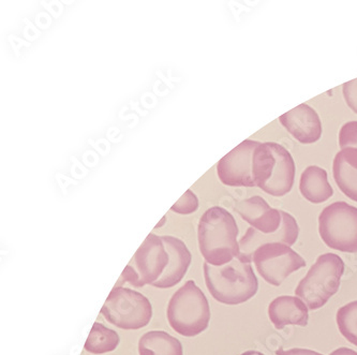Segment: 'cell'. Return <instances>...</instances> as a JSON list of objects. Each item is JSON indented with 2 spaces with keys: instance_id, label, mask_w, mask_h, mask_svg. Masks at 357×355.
Returning a JSON list of instances; mask_svg holds the SVG:
<instances>
[{
  "instance_id": "obj_1",
  "label": "cell",
  "mask_w": 357,
  "mask_h": 355,
  "mask_svg": "<svg viewBox=\"0 0 357 355\" xmlns=\"http://www.w3.org/2000/svg\"><path fill=\"white\" fill-rule=\"evenodd\" d=\"M199 247L206 263L222 266L239 255L238 227L231 213L222 207L207 209L199 219Z\"/></svg>"
},
{
  "instance_id": "obj_2",
  "label": "cell",
  "mask_w": 357,
  "mask_h": 355,
  "mask_svg": "<svg viewBox=\"0 0 357 355\" xmlns=\"http://www.w3.org/2000/svg\"><path fill=\"white\" fill-rule=\"evenodd\" d=\"M204 278L211 296L221 304L248 302L259 290V281L251 263L233 259L222 266L204 263Z\"/></svg>"
},
{
  "instance_id": "obj_3",
  "label": "cell",
  "mask_w": 357,
  "mask_h": 355,
  "mask_svg": "<svg viewBox=\"0 0 357 355\" xmlns=\"http://www.w3.org/2000/svg\"><path fill=\"white\" fill-rule=\"evenodd\" d=\"M252 175L255 187L274 197H282L294 185V159L282 145L261 143L253 153Z\"/></svg>"
},
{
  "instance_id": "obj_4",
  "label": "cell",
  "mask_w": 357,
  "mask_h": 355,
  "mask_svg": "<svg viewBox=\"0 0 357 355\" xmlns=\"http://www.w3.org/2000/svg\"><path fill=\"white\" fill-rule=\"evenodd\" d=\"M167 316L175 332L181 336L195 337L208 328L211 307L197 283L188 280L169 300Z\"/></svg>"
},
{
  "instance_id": "obj_5",
  "label": "cell",
  "mask_w": 357,
  "mask_h": 355,
  "mask_svg": "<svg viewBox=\"0 0 357 355\" xmlns=\"http://www.w3.org/2000/svg\"><path fill=\"white\" fill-rule=\"evenodd\" d=\"M344 260L335 253H325L317 259L306 276L299 281L295 294L310 310L322 308L338 292L344 276Z\"/></svg>"
},
{
  "instance_id": "obj_6",
  "label": "cell",
  "mask_w": 357,
  "mask_h": 355,
  "mask_svg": "<svg viewBox=\"0 0 357 355\" xmlns=\"http://www.w3.org/2000/svg\"><path fill=\"white\" fill-rule=\"evenodd\" d=\"M101 315L116 328L139 330L153 318V306L142 293L114 287L101 308Z\"/></svg>"
},
{
  "instance_id": "obj_7",
  "label": "cell",
  "mask_w": 357,
  "mask_h": 355,
  "mask_svg": "<svg viewBox=\"0 0 357 355\" xmlns=\"http://www.w3.org/2000/svg\"><path fill=\"white\" fill-rule=\"evenodd\" d=\"M319 232L326 246L342 252H357V207L335 202L319 217Z\"/></svg>"
},
{
  "instance_id": "obj_8",
  "label": "cell",
  "mask_w": 357,
  "mask_h": 355,
  "mask_svg": "<svg viewBox=\"0 0 357 355\" xmlns=\"http://www.w3.org/2000/svg\"><path fill=\"white\" fill-rule=\"evenodd\" d=\"M259 274L271 286L279 287L292 273L306 266V261L282 243H268L253 253Z\"/></svg>"
},
{
  "instance_id": "obj_9",
  "label": "cell",
  "mask_w": 357,
  "mask_h": 355,
  "mask_svg": "<svg viewBox=\"0 0 357 355\" xmlns=\"http://www.w3.org/2000/svg\"><path fill=\"white\" fill-rule=\"evenodd\" d=\"M260 142L246 139L221 159L217 165L219 179L227 186L255 187L252 158Z\"/></svg>"
},
{
  "instance_id": "obj_10",
  "label": "cell",
  "mask_w": 357,
  "mask_h": 355,
  "mask_svg": "<svg viewBox=\"0 0 357 355\" xmlns=\"http://www.w3.org/2000/svg\"><path fill=\"white\" fill-rule=\"evenodd\" d=\"M169 262V255L161 236L151 233L137 249L130 265L133 264L144 287L145 285L153 286L155 281H158L165 272Z\"/></svg>"
},
{
  "instance_id": "obj_11",
  "label": "cell",
  "mask_w": 357,
  "mask_h": 355,
  "mask_svg": "<svg viewBox=\"0 0 357 355\" xmlns=\"http://www.w3.org/2000/svg\"><path fill=\"white\" fill-rule=\"evenodd\" d=\"M299 228L297 221L292 215L282 211V223L278 232L274 234H262L258 230L249 228L246 234L239 241V255L237 258L244 262H252L253 253L259 247L268 243H282V244L292 246L298 239Z\"/></svg>"
},
{
  "instance_id": "obj_12",
  "label": "cell",
  "mask_w": 357,
  "mask_h": 355,
  "mask_svg": "<svg viewBox=\"0 0 357 355\" xmlns=\"http://www.w3.org/2000/svg\"><path fill=\"white\" fill-rule=\"evenodd\" d=\"M279 121L303 144L316 143L322 135V123L318 113L305 103L281 115Z\"/></svg>"
},
{
  "instance_id": "obj_13",
  "label": "cell",
  "mask_w": 357,
  "mask_h": 355,
  "mask_svg": "<svg viewBox=\"0 0 357 355\" xmlns=\"http://www.w3.org/2000/svg\"><path fill=\"white\" fill-rule=\"evenodd\" d=\"M235 211L253 229L262 234L278 232L282 223V211L271 209L268 203L259 195L237 203Z\"/></svg>"
},
{
  "instance_id": "obj_14",
  "label": "cell",
  "mask_w": 357,
  "mask_h": 355,
  "mask_svg": "<svg viewBox=\"0 0 357 355\" xmlns=\"http://www.w3.org/2000/svg\"><path fill=\"white\" fill-rule=\"evenodd\" d=\"M169 255V262L162 276L153 286L159 289L172 288L183 280L191 264L190 251L181 239L174 236H161Z\"/></svg>"
},
{
  "instance_id": "obj_15",
  "label": "cell",
  "mask_w": 357,
  "mask_h": 355,
  "mask_svg": "<svg viewBox=\"0 0 357 355\" xmlns=\"http://www.w3.org/2000/svg\"><path fill=\"white\" fill-rule=\"evenodd\" d=\"M307 305L299 297H277L268 307V316L277 330H282L287 325L307 326L309 321V310Z\"/></svg>"
},
{
  "instance_id": "obj_16",
  "label": "cell",
  "mask_w": 357,
  "mask_h": 355,
  "mask_svg": "<svg viewBox=\"0 0 357 355\" xmlns=\"http://www.w3.org/2000/svg\"><path fill=\"white\" fill-rule=\"evenodd\" d=\"M333 172L339 189L357 202V149H341L335 157Z\"/></svg>"
},
{
  "instance_id": "obj_17",
  "label": "cell",
  "mask_w": 357,
  "mask_h": 355,
  "mask_svg": "<svg viewBox=\"0 0 357 355\" xmlns=\"http://www.w3.org/2000/svg\"><path fill=\"white\" fill-rule=\"evenodd\" d=\"M299 190L306 200L314 204L325 202L334 195L333 187L327 179L326 171L317 165H311L303 172Z\"/></svg>"
},
{
  "instance_id": "obj_18",
  "label": "cell",
  "mask_w": 357,
  "mask_h": 355,
  "mask_svg": "<svg viewBox=\"0 0 357 355\" xmlns=\"http://www.w3.org/2000/svg\"><path fill=\"white\" fill-rule=\"evenodd\" d=\"M139 355H183V349L178 339L167 332L151 331L139 339Z\"/></svg>"
},
{
  "instance_id": "obj_19",
  "label": "cell",
  "mask_w": 357,
  "mask_h": 355,
  "mask_svg": "<svg viewBox=\"0 0 357 355\" xmlns=\"http://www.w3.org/2000/svg\"><path fill=\"white\" fill-rule=\"evenodd\" d=\"M119 342L121 339L115 331L97 322L93 325L84 348L93 354H105L115 350Z\"/></svg>"
},
{
  "instance_id": "obj_20",
  "label": "cell",
  "mask_w": 357,
  "mask_h": 355,
  "mask_svg": "<svg viewBox=\"0 0 357 355\" xmlns=\"http://www.w3.org/2000/svg\"><path fill=\"white\" fill-rule=\"evenodd\" d=\"M336 319L342 336L357 347V301L341 307L337 311Z\"/></svg>"
},
{
  "instance_id": "obj_21",
  "label": "cell",
  "mask_w": 357,
  "mask_h": 355,
  "mask_svg": "<svg viewBox=\"0 0 357 355\" xmlns=\"http://www.w3.org/2000/svg\"><path fill=\"white\" fill-rule=\"evenodd\" d=\"M199 209V200L197 195L191 190H187V192L173 205L171 211H175L177 214L189 215L192 214Z\"/></svg>"
},
{
  "instance_id": "obj_22",
  "label": "cell",
  "mask_w": 357,
  "mask_h": 355,
  "mask_svg": "<svg viewBox=\"0 0 357 355\" xmlns=\"http://www.w3.org/2000/svg\"><path fill=\"white\" fill-rule=\"evenodd\" d=\"M339 145L341 149H357V121L344 123L339 133Z\"/></svg>"
},
{
  "instance_id": "obj_23",
  "label": "cell",
  "mask_w": 357,
  "mask_h": 355,
  "mask_svg": "<svg viewBox=\"0 0 357 355\" xmlns=\"http://www.w3.org/2000/svg\"><path fill=\"white\" fill-rule=\"evenodd\" d=\"M342 91L347 105L357 114V79L344 83Z\"/></svg>"
},
{
  "instance_id": "obj_24",
  "label": "cell",
  "mask_w": 357,
  "mask_h": 355,
  "mask_svg": "<svg viewBox=\"0 0 357 355\" xmlns=\"http://www.w3.org/2000/svg\"><path fill=\"white\" fill-rule=\"evenodd\" d=\"M126 282H129L130 285H132L133 287H137V288L143 287L141 280H139V274H137L135 267L131 266L130 264L126 267L125 271H123L121 276L119 277V281H117L116 286L115 287H121V285Z\"/></svg>"
},
{
  "instance_id": "obj_25",
  "label": "cell",
  "mask_w": 357,
  "mask_h": 355,
  "mask_svg": "<svg viewBox=\"0 0 357 355\" xmlns=\"http://www.w3.org/2000/svg\"><path fill=\"white\" fill-rule=\"evenodd\" d=\"M277 355H323L321 353L316 352V351L308 350V349L295 348L290 349V350H283L279 349L277 351Z\"/></svg>"
},
{
  "instance_id": "obj_26",
  "label": "cell",
  "mask_w": 357,
  "mask_h": 355,
  "mask_svg": "<svg viewBox=\"0 0 357 355\" xmlns=\"http://www.w3.org/2000/svg\"><path fill=\"white\" fill-rule=\"evenodd\" d=\"M331 355H357V352H355L352 349L339 348L335 350L334 352L331 353Z\"/></svg>"
},
{
  "instance_id": "obj_27",
  "label": "cell",
  "mask_w": 357,
  "mask_h": 355,
  "mask_svg": "<svg viewBox=\"0 0 357 355\" xmlns=\"http://www.w3.org/2000/svg\"><path fill=\"white\" fill-rule=\"evenodd\" d=\"M241 355H264L263 353L259 352V351H246V352L241 353Z\"/></svg>"
},
{
  "instance_id": "obj_28",
  "label": "cell",
  "mask_w": 357,
  "mask_h": 355,
  "mask_svg": "<svg viewBox=\"0 0 357 355\" xmlns=\"http://www.w3.org/2000/svg\"><path fill=\"white\" fill-rule=\"evenodd\" d=\"M165 218H163L162 221H161L160 223H158V225H157V227H155V228H159V227H162V223L165 222Z\"/></svg>"
}]
</instances>
